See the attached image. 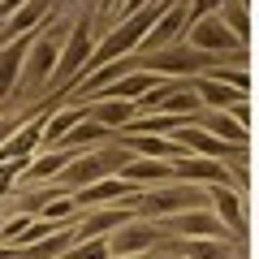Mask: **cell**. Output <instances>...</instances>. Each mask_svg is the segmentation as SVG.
<instances>
[{
    "mask_svg": "<svg viewBox=\"0 0 259 259\" xmlns=\"http://www.w3.org/2000/svg\"><path fill=\"white\" fill-rule=\"evenodd\" d=\"M65 30H74L69 22H56L52 30L48 26H39L35 30V39H30V52H26V65H22V82H18V91H44V87H52V78H56V65H61V35Z\"/></svg>",
    "mask_w": 259,
    "mask_h": 259,
    "instance_id": "6da1fadb",
    "label": "cell"
},
{
    "mask_svg": "<svg viewBox=\"0 0 259 259\" xmlns=\"http://www.w3.org/2000/svg\"><path fill=\"white\" fill-rule=\"evenodd\" d=\"M91 56H95L91 18H78V22H74V30H69V44H65V52H61V65H56L52 87H74L78 78H82V69L91 65Z\"/></svg>",
    "mask_w": 259,
    "mask_h": 259,
    "instance_id": "7a4b0ae2",
    "label": "cell"
},
{
    "mask_svg": "<svg viewBox=\"0 0 259 259\" xmlns=\"http://www.w3.org/2000/svg\"><path fill=\"white\" fill-rule=\"evenodd\" d=\"M186 44L194 48V52H207V56H242V44H238V35H233L229 26H225V18L221 13H212V18H203V22H194V26H186Z\"/></svg>",
    "mask_w": 259,
    "mask_h": 259,
    "instance_id": "3957f363",
    "label": "cell"
},
{
    "mask_svg": "<svg viewBox=\"0 0 259 259\" xmlns=\"http://www.w3.org/2000/svg\"><path fill=\"white\" fill-rule=\"evenodd\" d=\"M186 207H194V186H156L147 194L130 199V216H182Z\"/></svg>",
    "mask_w": 259,
    "mask_h": 259,
    "instance_id": "277c9868",
    "label": "cell"
},
{
    "mask_svg": "<svg viewBox=\"0 0 259 259\" xmlns=\"http://www.w3.org/2000/svg\"><path fill=\"white\" fill-rule=\"evenodd\" d=\"M156 242H164V233L156 229L151 221H143V216H134V221H125L117 233H108V250L112 259H134V255H147Z\"/></svg>",
    "mask_w": 259,
    "mask_h": 259,
    "instance_id": "5b68a950",
    "label": "cell"
},
{
    "mask_svg": "<svg viewBox=\"0 0 259 259\" xmlns=\"http://www.w3.org/2000/svg\"><path fill=\"white\" fill-rule=\"evenodd\" d=\"M216 65H221V56L194 52L190 44H182V48H168V52H156L151 61H143V69H151V74H207Z\"/></svg>",
    "mask_w": 259,
    "mask_h": 259,
    "instance_id": "8992f818",
    "label": "cell"
},
{
    "mask_svg": "<svg viewBox=\"0 0 259 259\" xmlns=\"http://www.w3.org/2000/svg\"><path fill=\"white\" fill-rule=\"evenodd\" d=\"M186 26H190V5L177 0V5H168V9L160 13V22L147 30V39H143L139 48H143V52H151V56H156V52H168V48L186 35Z\"/></svg>",
    "mask_w": 259,
    "mask_h": 259,
    "instance_id": "52a82bcc",
    "label": "cell"
},
{
    "mask_svg": "<svg viewBox=\"0 0 259 259\" xmlns=\"http://www.w3.org/2000/svg\"><path fill=\"white\" fill-rule=\"evenodd\" d=\"M173 177L182 186H225L229 182V164L225 160H203V156H177Z\"/></svg>",
    "mask_w": 259,
    "mask_h": 259,
    "instance_id": "ba28073f",
    "label": "cell"
},
{
    "mask_svg": "<svg viewBox=\"0 0 259 259\" xmlns=\"http://www.w3.org/2000/svg\"><path fill=\"white\" fill-rule=\"evenodd\" d=\"M168 139H173V143H177V151H186V156H190V151H194V156H203V160H229V156H233L229 143H221L216 134H207L199 121H190V125L173 130Z\"/></svg>",
    "mask_w": 259,
    "mask_h": 259,
    "instance_id": "9c48e42d",
    "label": "cell"
},
{
    "mask_svg": "<svg viewBox=\"0 0 259 259\" xmlns=\"http://www.w3.org/2000/svg\"><path fill=\"white\" fill-rule=\"evenodd\" d=\"M207 199H212L216 216H221L225 229H233V238H246V207H242V194L229 190V182L225 186H207Z\"/></svg>",
    "mask_w": 259,
    "mask_h": 259,
    "instance_id": "30bf717a",
    "label": "cell"
},
{
    "mask_svg": "<svg viewBox=\"0 0 259 259\" xmlns=\"http://www.w3.org/2000/svg\"><path fill=\"white\" fill-rule=\"evenodd\" d=\"M104 177H112V173H108V164H104L100 151H91V156H74L69 164H65L61 186H65V190H87V186L104 182Z\"/></svg>",
    "mask_w": 259,
    "mask_h": 259,
    "instance_id": "8fae6325",
    "label": "cell"
},
{
    "mask_svg": "<svg viewBox=\"0 0 259 259\" xmlns=\"http://www.w3.org/2000/svg\"><path fill=\"white\" fill-rule=\"evenodd\" d=\"M117 177H125L130 186H151V182L168 186V182H177V177H173V160H143V156H134Z\"/></svg>",
    "mask_w": 259,
    "mask_h": 259,
    "instance_id": "7c38bea8",
    "label": "cell"
},
{
    "mask_svg": "<svg viewBox=\"0 0 259 259\" xmlns=\"http://www.w3.org/2000/svg\"><path fill=\"white\" fill-rule=\"evenodd\" d=\"M30 39H35V35L18 39V44H9L5 52H0V100H9V95L18 91V82H22V65H26V52H30Z\"/></svg>",
    "mask_w": 259,
    "mask_h": 259,
    "instance_id": "4fadbf2b",
    "label": "cell"
},
{
    "mask_svg": "<svg viewBox=\"0 0 259 259\" xmlns=\"http://www.w3.org/2000/svg\"><path fill=\"white\" fill-rule=\"evenodd\" d=\"M199 125H203L207 134H216L221 143H229L233 151H246V139H250V130L242 125V121L233 117V112H203V117H199Z\"/></svg>",
    "mask_w": 259,
    "mask_h": 259,
    "instance_id": "5bb4252c",
    "label": "cell"
},
{
    "mask_svg": "<svg viewBox=\"0 0 259 259\" xmlns=\"http://www.w3.org/2000/svg\"><path fill=\"white\" fill-rule=\"evenodd\" d=\"M87 117L100 121L104 130H125L130 121L139 117V108H134L130 100H91L87 104Z\"/></svg>",
    "mask_w": 259,
    "mask_h": 259,
    "instance_id": "9a60e30c",
    "label": "cell"
},
{
    "mask_svg": "<svg viewBox=\"0 0 259 259\" xmlns=\"http://www.w3.org/2000/svg\"><path fill=\"white\" fill-rule=\"evenodd\" d=\"M130 190H134V186H130L125 177H104V182H95V186H87V190H78L74 199H78V207H100V203H121Z\"/></svg>",
    "mask_w": 259,
    "mask_h": 259,
    "instance_id": "2e32d148",
    "label": "cell"
},
{
    "mask_svg": "<svg viewBox=\"0 0 259 259\" xmlns=\"http://www.w3.org/2000/svg\"><path fill=\"white\" fill-rule=\"evenodd\" d=\"M194 91H199V100H203V108L212 104L216 112H233L246 95L242 91H233V87H225V82H212V78H194Z\"/></svg>",
    "mask_w": 259,
    "mask_h": 259,
    "instance_id": "e0dca14e",
    "label": "cell"
},
{
    "mask_svg": "<svg viewBox=\"0 0 259 259\" xmlns=\"http://www.w3.org/2000/svg\"><path fill=\"white\" fill-rule=\"evenodd\" d=\"M173 229L182 233V238H225V225L216 221L212 212H182V216H173Z\"/></svg>",
    "mask_w": 259,
    "mask_h": 259,
    "instance_id": "ac0fdd59",
    "label": "cell"
},
{
    "mask_svg": "<svg viewBox=\"0 0 259 259\" xmlns=\"http://www.w3.org/2000/svg\"><path fill=\"white\" fill-rule=\"evenodd\" d=\"M130 156H143V160H177V143L173 139H151V134H130L125 139Z\"/></svg>",
    "mask_w": 259,
    "mask_h": 259,
    "instance_id": "d6986e66",
    "label": "cell"
},
{
    "mask_svg": "<svg viewBox=\"0 0 259 259\" xmlns=\"http://www.w3.org/2000/svg\"><path fill=\"white\" fill-rule=\"evenodd\" d=\"M69 160H74V151H52V156H39V160H30L26 164V182H48V177H61L65 173V164H69Z\"/></svg>",
    "mask_w": 259,
    "mask_h": 259,
    "instance_id": "ffe728a7",
    "label": "cell"
},
{
    "mask_svg": "<svg viewBox=\"0 0 259 259\" xmlns=\"http://www.w3.org/2000/svg\"><path fill=\"white\" fill-rule=\"evenodd\" d=\"M74 246H78V233L74 229H61V233H52V238H44L39 246H30L26 255L30 259H65Z\"/></svg>",
    "mask_w": 259,
    "mask_h": 259,
    "instance_id": "44dd1931",
    "label": "cell"
},
{
    "mask_svg": "<svg viewBox=\"0 0 259 259\" xmlns=\"http://www.w3.org/2000/svg\"><path fill=\"white\" fill-rule=\"evenodd\" d=\"M108 134H112V130H104L100 121H91V117H87V121H78V125L61 139V147H65V151H78V147H91V143L108 139Z\"/></svg>",
    "mask_w": 259,
    "mask_h": 259,
    "instance_id": "7402d4cb",
    "label": "cell"
},
{
    "mask_svg": "<svg viewBox=\"0 0 259 259\" xmlns=\"http://www.w3.org/2000/svg\"><path fill=\"white\" fill-rule=\"evenodd\" d=\"M221 18H225V26L238 35V44H246V35H250V13H246V0H229L221 9Z\"/></svg>",
    "mask_w": 259,
    "mask_h": 259,
    "instance_id": "603a6c76",
    "label": "cell"
},
{
    "mask_svg": "<svg viewBox=\"0 0 259 259\" xmlns=\"http://www.w3.org/2000/svg\"><path fill=\"white\" fill-rule=\"evenodd\" d=\"M182 255L186 259H229V250H225L221 238H194L182 246Z\"/></svg>",
    "mask_w": 259,
    "mask_h": 259,
    "instance_id": "cb8c5ba5",
    "label": "cell"
},
{
    "mask_svg": "<svg viewBox=\"0 0 259 259\" xmlns=\"http://www.w3.org/2000/svg\"><path fill=\"white\" fill-rule=\"evenodd\" d=\"M74 212H78V199H69V194H65V199H52V194H48V199H44V207H39L35 216L52 225V221H69Z\"/></svg>",
    "mask_w": 259,
    "mask_h": 259,
    "instance_id": "d4e9b609",
    "label": "cell"
},
{
    "mask_svg": "<svg viewBox=\"0 0 259 259\" xmlns=\"http://www.w3.org/2000/svg\"><path fill=\"white\" fill-rule=\"evenodd\" d=\"M225 5H229V0H194V5H190V26H194V22H203V18H212V13H221Z\"/></svg>",
    "mask_w": 259,
    "mask_h": 259,
    "instance_id": "484cf974",
    "label": "cell"
},
{
    "mask_svg": "<svg viewBox=\"0 0 259 259\" xmlns=\"http://www.w3.org/2000/svg\"><path fill=\"white\" fill-rule=\"evenodd\" d=\"M0 229H5V216H0Z\"/></svg>",
    "mask_w": 259,
    "mask_h": 259,
    "instance_id": "4316f807",
    "label": "cell"
},
{
    "mask_svg": "<svg viewBox=\"0 0 259 259\" xmlns=\"http://www.w3.org/2000/svg\"><path fill=\"white\" fill-rule=\"evenodd\" d=\"M100 5H112V0H100Z\"/></svg>",
    "mask_w": 259,
    "mask_h": 259,
    "instance_id": "83f0119b",
    "label": "cell"
},
{
    "mask_svg": "<svg viewBox=\"0 0 259 259\" xmlns=\"http://www.w3.org/2000/svg\"><path fill=\"white\" fill-rule=\"evenodd\" d=\"M134 259H143V255H134Z\"/></svg>",
    "mask_w": 259,
    "mask_h": 259,
    "instance_id": "f1b7e54d",
    "label": "cell"
}]
</instances>
